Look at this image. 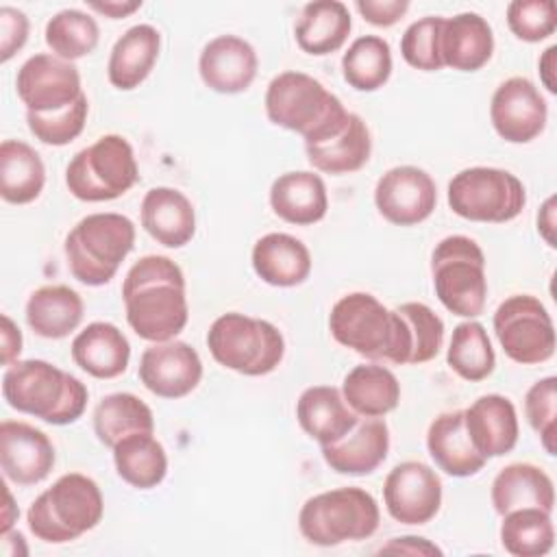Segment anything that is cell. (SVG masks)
<instances>
[{
  "instance_id": "cell-28",
  "label": "cell",
  "mask_w": 557,
  "mask_h": 557,
  "mask_svg": "<svg viewBox=\"0 0 557 557\" xmlns=\"http://www.w3.org/2000/svg\"><path fill=\"white\" fill-rule=\"evenodd\" d=\"M305 152L309 163L318 172L335 176L357 172L370 161V128L357 113H348L339 131H335L331 137L322 141L305 146Z\"/></svg>"
},
{
  "instance_id": "cell-3",
  "label": "cell",
  "mask_w": 557,
  "mask_h": 557,
  "mask_svg": "<svg viewBox=\"0 0 557 557\" xmlns=\"http://www.w3.org/2000/svg\"><path fill=\"white\" fill-rule=\"evenodd\" d=\"M2 396L15 411L63 426L83 416L89 394L81 379L44 359H17L2 374Z\"/></svg>"
},
{
  "instance_id": "cell-30",
  "label": "cell",
  "mask_w": 557,
  "mask_h": 557,
  "mask_svg": "<svg viewBox=\"0 0 557 557\" xmlns=\"http://www.w3.org/2000/svg\"><path fill=\"white\" fill-rule=\"evenodd\" d=\"M161 50V35L150 24L131 26L111 48L107 76L122 91L139 87L152 72Z\"/></svg>"
},
{
  "instance_id": "cell-45",
  "label": "cell",
  "mask_w": 557,
  "mask_h": 557,
  "mask_svg": "<svg viewBox=\"0 0 557 557\" xmlns=\"http://www.w3.org/2000/svg\"><path fill=\"white\" fill-rule=\"evenodd\" d=\"M509 30L529 44L542 41L555 33L557 13L553 0H513L507 7Z\"/></svg>"
},
{
  "instance_id": "cell-34",
  "label": "cell",
  "mask_w": 557,
  "mask_h": 557,
  "mask_svg": "<svg viewBox=\"0 0 557 557\" xmlns=\"http://www.w3.org/2000/svg\"><path fill=\"white\" fill-rule=\"evenodd\" d=\"M342 396L357 416L383 418L398 407L400 383L389 368L361 363L344 376Z\"/></svg>"
},
{
  "instance_id": "cell-32",
  "label": "cell",
  "mask_w": 557,
  "mask_h": 557,
  "mask_svg": "<svg viewBox=\"0 0 557 557\" xmlns=\"http://www.w3.org/2000/svg\"><path fill=\"white\" fill-rule=\"evenodd\" d=\"M352 28L350 11L337 0H318L302 7L294 28L296 44L307 54L324 57L339 50Z\"/></svg>"
},
{
  "instance_id": "cell-53",
  "label": "cell",
  "mask_w": 557,
  "mask_h": 557,
  "mask_svg": "<svg viewBox=\"0 0 557 557\" xmlns=\"http://www.w3.org/2000/svg\"><path fill=\"white\" fill-rule=\"evenodd\" d=\"M555 52H557V46L546 48L544 54L540 57V63H537V67H540V78H542L544 87H546L550 94L557 91V83H555V76H553V74H555Z\"/></svg>"
},
{
  "instance_id": "cell-10",
  "label": "cell",
  "mask_w": 557,
  "mask_h": 557,
  "mask_svg": "<svg viewBox=\"0 0 557 557\" xmlns=\"http://www.w3.org/2000/svg\"><path fill=\"white\" fill-rule=\"evenodd\" d=\"M433 287L440 302L459 318H476L485 309L487 278L481 246L466 235L444 237L431 255Z\"/></svg>"
},
{
  "instance_id": "cell-9",
  "label": "cell",
  "mask_w": 557,
  "mask_h": 557,
  "mask_svg": "<svg viewBox=\"0 0 557 557\" xmlns=\"http://www.w3.org/2000/svg\"><path fill=\"white\" fill-rule=\"evenodd\" d=\"M139 178L135 150L122 135H102L78 150L65 168L70 194L83 202H107L124 196Z\"/></svg>"
},
{
  "instance_id": "cell-51",
  "label": "cell",
  "mask_w": 557,
  "mask_h": 557,
  "mask_svg": "<svg viewBox=\"0 0 557 557\" xmlns=\"http://www.w3.org/2000/svg\"><path fill=\"white\" fill-rule=\"evenodd\" d=\"M555 205H557V198L548 196L546 202L542 205L540 213H537V231L550 248L557 246V239H555V228H557L555 226Z\"/></svg>"
},
{
  "instance_id": "cell-50",
  "label": "cell",
  "mask_w": 557,
  "mask_h": 557,
  "mask_svg": "<svg viewBox=\"0 0 557 557\" xmlns=\"http://www.w3.org/2000/svg\"><path fill=\"white\" fill-rule=\"evenodd\" d=\"M0 337H2V366H11L13 361H17L20 352H22V333L17 329V324L2 313V329H0Z\"/></svg>"
},
{
  "instance_id": "cell-25",
  "label": "cell",
  "mask_w": 557,
  "mask_h": 557,
  "mask_svg": "<svg viewBox=\"0 0 557 557\" xmlns=\"http://www.w3.org/2000/svg\"><path fill=\"white\" fill-rule=\"evenodd\" d=\"M272 211L296 226L320 222L329 209L326 185L320 174L309 170L285 172L270 187Z\"/></svg>"
},
{
  "instance_id": "cell-23",
  "label": "cell",
  "mask_w": 557,
  "mask_h": 557,
  "mask_svg": "<svg viewBox=\"0 0 557 557\" xmlns=\"http://www.w3.org/2000/svg\"><path fill=\"white\" fill-rule=\"evenodd\" d=\"M440 54L444 67L457 72H476L494 54V33L487 20L479 13H459L444 17Z\"/></svg>"
},
{
  "instance_id": "cell-5",
  "label": "cell",
  "mask_w": 557,
  "mask_h": 557,
  "mask_svg": "<svg viewBox=\"0 0 557 557\" xmlns=\"http://www.w3.org/2000/svg\"><path fill=\"white\" fill-rule=\"evenodd\" d=\"M104 500L98 483L81 472L59 476L26 511L30 533L48 544H65L98 527Z\"/></svg>"
},
{
  "instance_id": "cell-26",
  "label": "cell",
  "mask_w": 557,
  "mask_h": 557,
  "mask_svg": "<svg viewBox=\"0 0 557 557\" xmlns=\"http://www.w3.org/2000/svg\"><path fill=\"white\" fill-rule=\"evenodd\" d=\"M296 420L311 440L324 446L344 437L357 424L359 416L346 405L337 387L313 385L298 396Z\"/></svg>"
},
{
  "instance_id": "cell-24",
  "label": "cell",
  "mask_w": 557,
  "mask_h": 557,
  "mask_svg": "<svg viewBox=\"0 0 557 557\" xmlns=\"http://www.w3.org/2000/svg\"><path fill=\"white\" fill-rule=\"evenodd\" d=\"M252 270L274 287H296L311 274L309 248L289 233H268L252 246Z\"/></svg>"
},
{
  "instance_id": "cell-39",
  "label": "cell",
  "mask_w": 557,
  "mask_h": 557,
  "mask_svg": "<svg viewBox=\"0 0 557 557\" xmlns=\"http://www.w3.org/2000/svg\"><path fill=\"white\" fill-rule=\"evenodd\" d=\"M344 81L357 91L381 89L392 74V48L379 35L357 37L342 57Z\"/></svg>"
},
{
  "instance_id": "cell-44",
  "label": "cell",
  "mask_w": 557,
  "mask_h": 557,
  "mask_svg": "<svg viewBox=\"0 0 557 557\" xmlns=\"http://www.w3.org/2000/svg\"><path fill=\"white\" fill-rule=\"evenodd\" d=\"M444 17L426 15L407 26L400 39L403 59L422 72H437L444 67L440 54V37H442Z\"/></svg>"
},
{
  "instance_id": "cell-46",
  "label": "cell",
  "mask_w": 557,
  "mask_h": 557,
  "mask_svg": "<svg viewBox=\"0 0 557 557\" xmlns=\"http://www.w3.org/2000/svg\"><path fill=\"white\" fill-rule=\"evenodd\" d=\"M555 407H557V379L544 376L533 383L524 396V413L531 429L548 455H555Z\"/></svg>"
},
{
  "instance_id": "cell-12",
  "label": "cell",
  "mask_w": 557,
  "mask_h": 557,
  "mask_svg": "<svg viewBox=\"0 0 557 557\" xmlns=\"http://www.w3.org/2000/svg\"><path fill=\"white\" fill-rule=\"evenodd\" d=\"M492 324L503 352L516 363L535 366L555 355L553 318L531 294H513L503 300Z\"/></svg>"
},
{
  "instance_id": "cell-48",
  "label": "cell",
  "mask_w": 557,
  "mask_h": 557,
  "mask_svg": "<svg viewBox=\"0 0 557 557\" xmlns=\"http://www.w3.org/2000/svg\"><path fill=\"white\" fill-rule=\"evenodd\" d=\"M361 17L374 26H394L409 9L407 0H357L355 2Z\"/></svg>"
},
{
  "instance_id": "cell-8",
  "label": "cell",
  "mask_w": 557,
  "mask_h": 557,
  "mask_svg": "<svg viewBox=\"0 0 557 557\" xmlns=\"http://www.w3.org/2000/svg\"><path fill=\"white\" fill-rule=\"evenodd\" d=\"M211 357L239 374L263 376L278 368L285 355L283 333L268 320L237 311L222 313L207 333Z\"/></svg>"
},
{
  "instance_id": "cell-31",
  "label": "cell",
  "mask_w": 557,
  "mask_h": 557,
  "mask_svg": "<svg viewBox=\"0 0 557 557\" xmlns=\"http://www.w3.org/2000/svg\"><path fill=\"white\" fill-rule=\"evenodd\" d=\"M490 498L500 516L520 507H540L544 511H553L555 485L542 468L518 461L500 468L492 481Z\"/></svg>"
},
{
  "instance_id": "cell-29",
  "label": "cell",
  "mask_w": 557,
  "mask_h": 557,
  "mask_svg": "<svg viewBox=\"0 0 557 557\" xmlns=\"http://www.w3.org/2000/svg\"><path fill=\"white\" fill-rule=\"evenodd\" d=\"M72 359L94 379H115L128 368L131 344L115 324L91 322L74 337Z\"/></svg>"
},
{
  "instance_id": "cell-14",
  "label": "cell",
  "mask_w": 557,
  "mask_h": 557,
  "mask_svg": "<svg viewBox=\"0 0 557 557\" xmlns=\"http://www.w3.org/2000/svg\"><path fill=\"white\" fill-rule=\"evenodd\" d=\"M387 513L400 524H426L442 507V479L422 461H403L383 483Z\"/></svg>"
},
{
  "instance_id": "cell-13",
  "label": "cell",
  "mask_w": 557,
  "mask_h": 557,
  "mask_svg": "<svg viewBox=\"0 0 557 557\" xmlns=\"http://www.w3.org/2000/svg\"><path fill=\"white\" fill-rule=\"evenodd\" d=\"M15 89L30 113L59 111L83 96L78 67L48 52L33 54L22 63L15 76Z\"/></svg>"
},
{
  "instance_id": "cell-38",
  "label": "cell",
  "mask_w": 557,
  "mask_h": 557,
  "mask_svg": "<svg viewBox=\"0 0 557 557\" xmlns=\"http://www.w3.org/2000/svg\"><path fill=\"white\" fill-rule=\"evenodd\" d=\"M500 544L513 557H542L555 544L550 511L540 507H520L507 511L500 524Z\"/></svg>"
},
{
  "instance_id": "cell-47",
  "label": "cell",
  "mask_w": 557,
  "mask_h": 557,
  "mask_svg": "<svg viewBox=\"0 0 557 557\" xmlns=\"http://www.w3.org/2000/svg\"><path fill=\"white\" fill-rule=\"evenodd\" d=\"M28 39V17L15 7L0 9V61L7 63Z\"/></svg>"
},
{
  "instance_id": "cell-52",
  "label": "cell",
  "mask_w": 557,
  "mask_h": 557,
  "mask_svg": "<svg viewBox=\"0 0 557 557\" xmlns=\"http://www.w3.org/2000/svg\"><path fill=\"white\" fill-rule=\"evenodd\" d=\"M89 9L111 17V20H122L141 9V0H122V2H89Z\"/></svg>"
},
{
  "instance_id": "cell-21",
  "label": "cell",
  "mask_w": 557,
  "mask_h": 557,
  "mask_svg": "<svg viewBox=\"0 0 557 557\" xmlns=\"http://www.w3.org/2000/svg\"><path fill=\"white\" fill-rule=\"evenodd\" d=\"M389 429L385 420L359 418L357 424L337 442L322 446V457L337 474H370L387 457Z\"/></svg>"
},
{
  "instance_id": "cell-1",
  "label": "cell",
  "mask_w": 557,
  "mask_h": 557,
  "mask_svg": "<svg viewBox=\"0 0 557 557\" xmlns=\"http://www.w3.org/2000/svg\"><path fill=\"white\" fill-rule=\"evenodd\" d=\"M128 326L146 342L174 339L189 320L185 274L170 257L146 255L122 283Z\"/></svg>"
},
{
  "instance_id": "cell-36",
  "label": "cell",
  "mask_w": 557,
  "mask_h": 557,
  "mask_svg": "<svg viewBox=\"0 0 557 557\" xmlns=\"http://www.w3.org/2000/svg\"><path fill=\"white\" fill-rule=\"evenodd\" d=\"M111 450L120 479L137 490H152L168 474L165 448L152 433H133Z\"/></svg>"
},
{
  "instance_id": "cell-35",
  "label": "cell",
  "mask_w": 557,
  "mask_h": 557,
  "mask_svg": "<svg viewBox=\"0 0 557 557\" xmlns=\"http://www.w3.org/2000/svg\"><path fill=\"white\" fill-rule=\"evenodd\" d=\"M46 185V168L39 152L20 139L0 144V196L11 205H28Z\"/></svg>"
},
{
  "instance_id": "cell-18",
  "label": "cell",
  "mask_w": 557,
  "mask_h": 557,
  "mask_svg": "<svg viewBox=\"0 0 557 557\" xmlns=\"http://www.w3.org/2000/svg\"><path fill=\"white\" fill-rule=\"evenodd\" d=\"M57 455L50 437L20 420L0 422V468L15 485L41 483L54 468Z\"/></svg>"
},
{
  "instance_id": "cell-20",
  "label": "cell",
  "mask_w": 557,
  "mask_h": 557,
  "mask_svg": "<svg viewBox=\"0 0 557 557\" xmlns=\"http://www.w3.org/2000/svg\"><path fill=\"white\" fill-rule=\"evenodd\" d=\"M463 422L472 446L485 459L511 453L518 442V413L513 403L503 394L479 396L463 409Z\"/></svg>"
},
{
  "instance_id": "cell-22",
  "label": "cell",
  "mask_w": 557,
  "mask_h": 557,
  "mask_svg": "<svg viewBox=\"0 0 557 557\" xmlns=\"http://www.w3.org/2000/svg\"><path fill=\"white\" fill-rule=\"evenodd\" d=\"M144 231L165 248H183L196 233L191 200L174 187H152L141 200Z\"/></svg>"
},
{
  "instance_id": "cell-6",
  "label": "cell",
  "mask_w": 557,
  "mask_h": 557,
  "mask_svg": "<svg viewBox=\"0 0 557 557\" xmlns=\"http://www.w3.org/2000/svg\"><path fill=\"white\" fill-rule=\"evenodd\" d=\"M135 246V224L122 213H89L65 237L70 274L89 287L107 285Z\"/></svg>"
},
{
  "instance_id": "cell-17",
  "label": "cell",
  "mask_w": 557,
  "mask_h": 557,
  "mask_svg": "<svg viewBox=\"0 0 557 557\" xmlns=\"http://www.w3.org/2000/svg\"><path fill=\"white\" fill-rule=\"evenodd\" d=\"M202 379V361L196 348L181 339L150 344L139 359V381L161 398H183Z\"/></svg>"
},
{
  "instance_id": "cell-2",
  "label": "cell",
  "mask_w": 557,
  "mask_h": 557,
  "mask_svg": "<svg viewBox=\"0 0 557 557\" xmlns=\"http://www.w3.org/2000/svg\"><path fill=\"white\" fill-rule=\"evenodd\" d=\"M329 329L337 344L366 359L409 366L411 346L405 320L368 292L342 296L331 309Z\"/></svg>"
},
{
  "instance_id": "cell-42",
  "label": "cell",
  "mask_w": 557,
  "mask_h": 557,
  "mask_svg": "<svg viewBox=\"0 0 557 557\" xmlns=\"http://www.w3.org/2000/svg\"><path fill=\"white\" fill-rule=\"evenodd\" d=\"M405 320L409 335V366H420L437 357L444 344V322L442 318L424 302H403L396 307Z\"/></svg>"
},
{
  "instance_id": "cell-49",
  "label": "cell",
  "mask_w": 557,
  "mask_h": 557,
  "mask_svg": "<svg viewBox=\"0 0 557 557\" xmlns=\"http://www.w3.org/2000/svg\"><path fill=\"white\" fill-rule=\"evenodd\" d=\"M381 553H405V555H442V550L429 542L426 537L418 535H405L394 537L385 546H381Z\"/></svg>"
},
{
  "instance_id": "cell-33",
  "label": "cell",
  "mask_w": 557,
  "mask_h": 557,
  "mask_svg": "<svg viewBox=\"0 0 557 557\" xmlns=\"http://www.w3.org/2000/svg\"><path fill=\"white\" fill-rule=\"evenodd\" d=\"M83 313V298L67 285H44L26 300V322L46 339L67 337L78 329Z\"/></svg>"
},
{
  "instance_id": "cell-40",
  "label": "cell",
  "mask_w": 557,
  "mask_h": 557,
  "mask_svg": "<svg viewBox=\"0 0 557 557\" xmlns=\"http://www.w3.org/2000/svg\"><path fill=\"white\" fill-rule=\"evenodd\" d=\"M446 361L455 374L470 383L487 379L494 372L496 355L485 326L474 320L457 324L446 350Z\"/></svg>"
},
{
  "instance_id": "cell-43",
  "label": "cell",
  "mask_w": 557,
  "mask_h": 557,
  "mask_svg": "<svg viewBox=\"0 0 557 557\" xmlns=\"http://www.w3.org/2000/svg\"><path fill=\"white\" fill-rule=\"evenodd\" d=\"M89 102L83 94L76 102L67 104L65 109L50 111V113H30L26 111V124L28 131L46 146H65L74 141L87 122Z\"/></svg>"
},
{
  "instance_id": "cell-19",
  "label": "cell",
  "mask_w": 557,
  "mask_h": 557,
  "mask_svg": "<svg viewBox=\"0 0 557 557\" xmlns=\"http://www.w3.org/2000/svg\"><path fill=\"white\" fill-rule=\"evenodd\" d=\"M255 48L237 35H218L205 44L198 57L202 83L218 94H242L257 76Z\"/></svg>"
},
{
  "instance_id": "cell-41",
  "label": "cell",
  "mask_w": 557,
  "mask_h": 557,
  "mask_svg": "<svg viewBox=\"0 0 557 557\" xmlns=\"http://www.w3.org/2000/svg\"><path fill=\"white\" fill-rule=\"evenodd\" d=\"M100 28L96 20L81 9H63L46 24V44L59 59L76 61L96 50Z\"/></svg>"
},
{
  "instance_id": "cell-15",
  "label": "cell",
  "mask_w": 557,
  "mask_h": 557,
  "mask_svg": "<svg viewBox=\"0 0 557 557\" xmlns=\"http://www.w3.org/2000/svg\"><path fill=\"white\" fill-rule=\"evenodd\" d=\"M490 120L498 137L509 144H529L546 128L548 107L527 76L503 81L490 102Z\"/></svg>"
},
{
  "instance_id": "cell-54",
  "label": "cell",
  "mask_w": 557,
  "mask_h": 557,
  "mask_svg": "<svg viewBox=\"0 0 557 557\" xmlns=\"http://www.w3.org/2000/svg\"><path fill=\"white\" fill-rule=\"evenodd\" d=\"M17 516H20V511H17V507L13 505V496H11L9 487L4 485V511H2V527H0V531H2V533L11 531V527H13V522L17 520Z\"/></svg>"
},
{
  "instance_id": "cell-37",
  "label": "cell",
  "mask_w": 557,
  "mask_h": 557,
  "mask_svg": "<svg viewBox=\"0 0 557 557\" xmlns=\"http://www.w3.org/2000/svg\"><path fill=\"white\" fill-rule=\"evenodd\" d=\"M152 409L131 392L104 396L94 409V433L100 444L113 448L120 440L133 433H152Z\"/></svg>"
},
{
  "instance_id": "cell-11",
  "label": "cell",
  "mask_w": 557,
  "mask_h": 557,
  "mask_svg": "<svg viewBox=\"0 0 557 557\" xmlns=\"http://www.w3.org/2000/svg\"><path fill=\"white\" fill-rule=\"evenodd\" d=\"M524 205L522 181L500 168H466L448 183V207L470 222L505 224L518 218Z\"/></svg>"
},
{
  "instance_id": "cell-7",
  "label": "cell",
  "mask_w": 557,
  "mask_h": 557,
  "mask_svg": "<svg viewBox=\"0 0 557 557\" xmlns=\"http://www.w3.org/2000/svg\"><path fill=\"white\" fill-rule=\"evenodd\" d=\"M381 511L376 498L363 487H337L305 500L298 527L307 542L315 546H339L359 542L379 529Z\"/></svg>"
},
{
  "instance_id": "cell-27",
  "label": "cell",
  "mask_w": 557,
  "mask_h": 557,
  "mask_svg": "<svg viewBox=\"0 0 557 557\" xmlns=\"http://www.w3.org/2000/svg\"><path fill=\"white\" fill-rule=\"evenodd\" d=\"M426 448L442 472L459 479L476 474L487 461L470 442L463 422V409L440 413L429 424Z\"/></svg>"
},
{
  "instance_id": "cell-4",
  "label": "cell",
  "mask_w": 557,
  "mask_h": 557,
  "mask_svg": "<svg viewBox=\"0 0 557 557\" xmlns=\"http://www.w3.org/2000/svg\"><path fill=\"white\" fill-rule=\"evenodd\" d=\"M265 113L272 124L302 135L309 146L339 131L350 111L318 78L289 70L270 81Z\"/></svg>"
},
{
  "instance_id": "cell-16",
  "label": "cell",
  "mask_w": 557,
  "mask_h": 557,
  "mask_svg": "<svg viewBox=\"0 0 557 557\" xmlns=\"http://www.w3.org/2000/svg\"><path fill=\"white\" fill-rule=\"evenodd\" d=\"M374 205L387 222L413 226L433 213L437 187L429 172L416 165H396L376 181Z\"/></svg>"
}]
</instances>
